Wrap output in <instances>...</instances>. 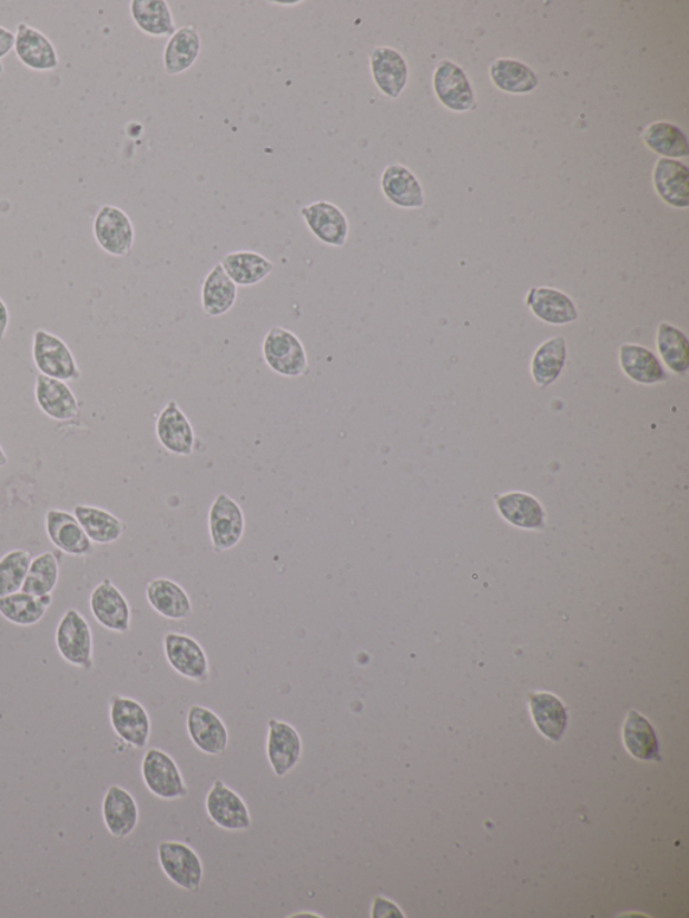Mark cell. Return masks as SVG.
<instances>
[{
    "label": "cell",
    "instance_id": "cell-41",
    "mask_svg": "<svg viewBox=\"0 0 689 918\" xmlns=\"http://www.w3.org/2000/svg\"><path fill=\"white\" fill-rule=\"evenodd\" d=\"M30 563L26 550H12L0 560V596L21 592Z\"/></svg>",
    "mask_w": 689,
    "mask_h": 918
},
{
    "label": "cell",
    "instance_id": "cell-1",
    "mask_svg": "<svg viewBox=\"0 0 689 918\" xmlns=\"http://www.w3.org/2000/svg\"><path fill=\"white\" fill-rule=\"evenodd\" d=\"M262 352L264 362L276 375L296 378L308 371L304 343L286 327L273 326L264 336Z\"/></svg>",
    "mask_w": 689,
    "mask_h": 918
},
{
    "label": "cell",
    "instance_id": "cell-2",
    "mask_svg": "<svg viewBox=\"0 0 689 918\" xmlns=\"http://www.w3.org/2000/svg\"><path fill=\"white\" fill-rule=\"evenodd\" d=\"M56 646L68 664L91 670L93 667L92 629L86 618L76 609H69L58 622Z\"/></svg>",
    "mask_w": 689,
    "mask_h": 918
},
{
    "label": "cell",
    "instance_id": "cell-43",
    "mask_svg": "<svg viewBox=\"0 0 689 918\" xmlns=\"http://www.w3.org/2000/svg\"><path fill=\"white\" fill-rule=\"evenodd\" d=\"M14 45L16 33H12V31L4 28V26H0V62L14 50Z\"/></svg>",
    "mask_w": 689,
    "mask_h": 918
},
{
    "label": "cell",
    "instance_id": "cell-42",
    "mask_svg": "<svg viewBox=\"0 0 689 918\" xmlns=\"http://www.w3.org/2000/svg\"><path fill=\"white\" fill-rule=\"evenodd\" d=\"M373 918L378 917H402L401 910L383 897L375 898L373 901L372 914Z\"/></svg>",
    "mask_w": 689,
    "mask_h": 918
},
{
    "label": "cell",
    "instance_id": "cell-4",
    "mask_svg": "<svg viewBox=\"0 0 689 918\" xmlns=\"http://www.w3.org/2000/svg\"><path fill=\"white\" fill-rule=\"evenodd\" d=\"M140 772L148 791L160 800H179L189 793L177 762L164 750L148 749Z\"/></svg>",
    "mask_w": 689,
    "mask_h": 918
},
{
    "label": "cell",
    "instance_id": "cell-15",
    "mask_svg": "<svg viewBox=\"0 0 689 918\" xmlns=\"http://www.w3.org/2000/svg\"><path fill=\"white\" fill-rule=\"evenodd\" d=\"M186 728L193 743L209 756H220L228 748L229 733L223 719L204 705H191Z\"/></svg>",
    "mask_w": 689,
    "mask_h": 918
},
{
    "label": "cell",
    "instance_id": "cell-20",
    "mask_svg": "<svg viewBox=\"0 0 689 918\" xmlns=\"http://www.w3.org/2000/svg\"><path fill=\"white\" fill-rule=\"evenodd\" d=\"M371 72L376 87L390 99H397L407 86L409 67L397 50L388 47L373 49Z\"/></svg>",
    "mask_w": 689,
    "mask_h": 918
},
{
    "label": "cell",
    "instance_id": "cell-29",
    "mask_svg": "<svg viewBox=\"0 0 689 918\" xmlns=\"http://www.w3.org/2000/svg\"><path fill=\"white\" fill-rule=\"evenodd\" d=\"M201 53V37L193 26H184L166 43L164 66L166 73L178 76L189 70Z\"/></svg>",
    "mask_w": 689,
    "mask_h": 918
},
{
    "label": "cell",
    "instance_id": "cell-22",
    "mask_svg": "<svg viewBox=\"0 0 689 918\" xmlns=\"http://www.w3.org/2000/svg\"><path fill=\"white\" fill-rule=\"evenodd\" d=\"M146 596L150 606L167 620L181 621L191 618L189 594L169 578H157L148 582Z\"/></svg>",
    "mask_w": 689,
    "mask_h": 918
},
{
    "label": "cell",
    "instance_id": "cell-36",
    "mask_svg": "<svg viewBox=\"0 0 689 918\" xmlns=\"http://www.w3.org/2000/svg\"><path fill=\"white\" fill-rule=\"evenodd\" d=\"M531 709L539 730L550 740L559 741L567 724V712L563 703L551 693H533L531 695Z\"/></svg>",
    "mask_w": 689,
    "mask_h": 918
},
{
    "label": "cell",
    "instance_id": "cell-27",
    "mask_svg": "<svg viewBox=\"0 0 689 918\" xmlns=\"http://www.w3.org/2000/svg\"><path fill=\"white\" fill-rule=\"evenodd\" d=\"M382 189L388 201L398 208H421L423 190L416 177L403 165H390L382 176Z\"/></svg>",
    "mask_w": 689,
    "mask_h": 918
},
{
    "label": "cell",
    "instance_id": "cell-44",
    "mask_svg": "<svg viewBox=\"0 0 689 918\" xmlns=\"http://www.w3.org/2000/svg\"><path fill=\"white\" fill-rule=\"evenodd\" d=\"M10 310L6 302L0 298V342H3L10 326Z\"/></svg>",
    "mask_w": 689,
    "mask_h": 918
},
{
    "label": "cell",
    "instance_id": "cell-30",
    "mask_svg": "<svg viewBox=\"0 0 689 918\" xmlns=\"http://www.w3.org/2000/svg\"><path fill=\"white\" fill-rule=\"evenodd\" d=\"M73 515L79 520L82 530L92 543L111 544L118 542L125 534L126 524L114 513L99 509V506L76 505Z\"/></svg>",
    "mask_w": 689,
    "mask_h": 918
},
{
    "label": "cell",
    "instance_id": "cell-8",
    "mask_svg": "<svg viewBox=\"0 0 689 918\" xmlns=\"http://www.w3.org/2000/svg\"><path fill=\"white\" fill-rule=\"evenodd\" d=\"M164 648L166 660L179 675L199 684L208 682L209 660L195 639L181 633H167Z\"/></svg>",
    "mask_w": 689,
    "mask_h": 918
},
{
    "label": "cell",
    "instance_id": "cell-3",
    "mask_svg": "<svg viewBox=\"0 0 689 918\" xmlns=\"http://www.w3.org/2000/svg\"><path fill=\"white\" fill-rule=\"evenodd\" d=\"M33 362L40 374L61 382H79L81 371L73 352L56 334L38 329L31 348Z\"/></svg>",
    "mask_w": 689,
    "mask_h": 918
},
{
    "label": "cell",
    "instance_id": "cell-7",
    "mask_svg": "<svg viewBox=\"0 0 689 918\" xmlns=\"http://www.w3.org/2000/svg\"><path fill=\"white\" fill-rule=\"evenodd\" d=\"M158 860L165 876L190 894H196L203 884L201 858L190 846L181 842H163L158 846Z\"/></svg>",
    "mask_w": 689,
    "mask_h": 918
},
{
    "label": "cell",
    "instance_id": "cell-23",
    "mask_svg": "<svg viewBox=\"0 0 689 918\" xmlns=\"http://www.w3.org/2000/svg\"><path fill=\"white\" fill-rule=\"evenodd\" d=\"M525 304L534 317L545 324L565 325L575 323L579 317L577 306L571 298L555 288L533 287L526 295Z\"/></svg>",
    "mask_w": 689,
    "mask_h": 918
},
{
    "label": "cell",
    "instance_id": "cell-35",
    "mask_svg": "<svg viewBox=\"0 0 689 918\" xmlns=\"http://www.w3.org/2000/svg\"><path fill=\"white\" fill-rule=\"evenodd\" d=\"M657 349L662 362L676 375H685L689 369V342L686 333L672 324L661 323L657 330Z\"/></svg>",
    "mask_w": 689,
    "mask_h": 918
},
{
    "label": "cell",
    "instance_id": "cell-37",
    "mask_svg": "<svg viewBox=\"0 0 689 918\" xmlns=\"http://www.w3.org/2000/svg\"><path fill=\"white\" fill-rule=\"evenodd\" d=\"M495 87L508 93H528L539 86L538 76L531 68L516 60H495L491 67Z\"/></svg>",
    "mask_w": 689,
    "mask_h": 918
},
{
    "label": "cell",
    "instance_id": "cell-40",
    "mask_svg": "<svg viewBox=\"0 0 689 918\" xmlns=\"http://www.w3.org/2000/svg\"><path fill=\"white\" fill-rule=\"evenodd\" d=\"M58 576H60V567H58L56 555L53 552H43L31 560L22 592L35 596L51 594L57 586Z\"/></svg>",
    "mask_w": 689,
    "mask_h": 918
},
{
    "label": "cell",
    "instance_id": "cell-6",
    "mask_svg": "<svg viewBox=\"0 0 689 918\" xmlns=\"http://www.w3.org/2000/svg\"><path fill=\"white\" fill-rule=\"evenodd\" d=\"M93 236L106 254L125 258L134 247V224L124 209L115 205H102L95 216Z\"/></svg>",
    "mask_w": 689,
    "mask_h": 918
},
{
    "label": "cell",
    "instance_id": "cell-38",
    "mask_svg": "<svg viewBox=\"0 0 689 918\" xmlns=\"http://www.w3.org/2000/svg\"><path fill=\"white\" fill-rule=\"evenodd\" d=\"M624 743L637 759L660 760L659 742L654 730L646 718L637 711H630L623 728Z\"/></svg>",
    "mask_w": 689,
    "mask_h": 918
},
{
    "label": "cell",
    "instance_id": "cell-33",
    "mask_svg": "<svg viewBox=\"0 0 689 918\" xmlns=\"http://www.w3.org/2000/svg\"><path fill=\"white\" fill-rule=\"evenodd\" d=\"M502 517L520 529L539 530L544 526V510L539 501L523 492L495 497Z\"/></svg>",
    "mask_w": 689,
    "mask_h": 918
},
{
    "label": "cell",
    "instance_id": "cell-28",
    "mask_svg": "<svg viewBox=\"0 0 689 918\" xmlns=\"http://www.w3.org/2000/svg\"><path fill=\"white\" fill-rule=\"evenodd\" d=\"M237 300V286L224 272L220 263L205 276L201 287L203 310L208 317H222Z\"/></svg>",
    "mask_w": 689,
    "mask_h": 918
},
{
    "label": "cell",
    "instance_id": "cell-13",
    "mask_svg": "<svg viewBox=\"0 0 689 918\" xmlns=\"http://www.w3.org/2000/svg\"><path fill=\"white\" fill-rule=\"evenodd\" d=\"M306 226L325 246L344 247L350 237L351 226L346 215L337 205L317 201L301 209Z\"/></svg>",
    "mask_w": 689,
    "mask_h": 918
},
{
    "label": "cell",
    "instance_id": "cell-10",
    "mask_svg": "<svg viewBox=\"0 0 689 918\" xmlns=\"http://www.w3.org/2000/svg\"><path fill=\"white\" fill-rule=\"evenodd\" d=\"M205 807L209 819L223 830L246 831L253 826L246 801L222 780L214 782L206 796Z\"/></svg>",
    "mask_w": 689,
    "mask_h": 918
},
{
    "label": "cell",
    "instance_id": "cell-34",
    "mask_svg": "<svg viewBox=\"0 0 689 918\" xmlns=\"http://www.w3.org/2000/svg\"><path fill=\"white\" fill-rule=\"evenodd\" d=\"M567 358V344L563 336L547 339L539 346L532 357L531 374L539 387H549L562 375Z\"/></svg>",
    "mask_w": 689,
    "mask_h": 918
},
{
    "label": "cell",
    "instance_id": "cell-16",
    "mask_svg": "<svg viewBox=\"0 0 689 918\" xmlns=\"http://www.w3.org/2000/svg\"><path fill=\"white\" fill-rule=\"evenodd\" d=\"M156 432L167 452L189 457L195 452L196 435L188 416L176 401L166 404L157 419Z\"/></svg>",
    "mask_w": 689,
    "mask_h": 918
},
{
    "label": "cell",
    "instance_id": "cell-17",
    "mask_svg": "<svg viewBox=\"0 0 689 918\" xmlns=\"http://www.w3.org/2000/svg\"><path fill=\"white\" fill-rule=\"evenodd\" d=\"M102 820L116 839L130 837L139 823V807L127 789L111 786L102 799Z\"/></svg>",
    "mask_w": 689,
    "mask_h": 918
},
{
    "label": "cell",
    "instance_id": "cell-32",
    "mask_svg": "<svg viewBox=\"0 0 689 918\" xmlns=\"http://www.w3.org/2000/svg\"><path fill=\"white\" fill-rule=\"evenodd\" d=\"M51 601H53L51 594L35 596L21 590V592L0 596V615L18 626L36 625L47 614Z\"/></svg>",
    "mask_w": 689,
    "mask_h": 918
},
{
    "label": "cell",
    "instance_id": "cell-26",
    "mask_svg": "<svg viewBox=\"0 0 689 918\" xmlns=\"http://www.w3.org/2000/svg\"><path fill=\"white\" fill-rule=\"evenodd\" d=\"M654 186L662 200L675 208H688L689 171L675 159L661 158L654 169Z\"/></svg>",
    "mask_w": 689,
    "mask_h": 918
},
{
    "label": "cell",
    "instance_id": "cell-46",
    "mask_svg": "<svg viewBox=\"0 0 689 918\" xmlns=\"http://www.w3.org/2000/svg\"><path fill=\"white\" fill-rule=\"evenodd\" d=\"M4 73V66L3 62H0V76Z\"/></svg>",
    "mask_w": 689,
    "mask_h": 918
},
{
    "label": "cell",
    "instance_id": "cell-19",
    "mask_svg": "<svg viewBox=\"0 0 689 918\" xmlns=\"http://www.w3.org/2000/svg\"><path fill=\"white\" fill-rule=\"evenodd\" d=\"M51 544L72 556H86L92 551V542L82 530L73 513L50 510L45 519Z\"/></svg>",
    "mask_w": 689,
    "mask_h": 918
},
{
    "label": "cell",
    "instance_id": "cell-14",
    "mask_svg": "<svg viewBox=\"0 0 689 918\" xmlns=\"http://www.w3.org/2000/svg\"><path fill=\"white\" fill-rule=\"evenodd\" d=\"M304 744L302 738L292 724L269 719L267 737V759L275 776L285 777L302 760Z\"/></svg>",
    "mask_w": 689,
    "mask_h": 918
},
{
    "label": "cell",
    "instance_id": "cell-18",
    "mask_svg": "<svg viewBox=\"0 0 689 918\" xmlns=\"http://www.w3.org/2000/svg\"><path fill=\"white\" fill-rule=\"evenodd\" d=\"M38 407L50 419L66 422L75 419L80 413L79 401L66 382L38 375L35 385Z\"/></svg>",
    "mask_w": 689,
    "mask_h": 918
},
{
    "label": "cell",
    "instance_id": "cell-9",
    "mask_svg": "<svg viewBox=\"0 0 689 918\" xmlns=\"http://www.w3.org/2000/svg\"><path fill=\"white\" fill-rule=\"evenodd\" d=\"M246 530L242 506L227 493L217 494L209 510V534L216 552L229 551L240 543Z\"/></svg>",
    "mask_w": 689,
    "mask_h": 918
},
{
    "label": "cell",
    "instance_id": "cell-5",
    "mask_svg": "<svg viewBox=\"0 0 689 918\" xmlns=\"http://www.w3.org/2000/svg\"><path fill=\"white\" fill-rule=\"evenodd\" d=\"M109 722H111L115 734L134 749H145L150 741V715L144 704L130 697L114 695L111 698Z\"/></svg>",
    "mask_w": 689,
    "mask_h": 918
},
{
    "label": "cell",
    "instance_id": "cell-39",
    "mask_svg": "<svg viewBox=\"0 0 689 918\" xmlns=\"http://www.w3.org/2000/svg\"><path fill=\"white\" fill-rule=\"evenodd\" d=\"M643 142L650 150L669 158H682L689 154L686 134L678 126L659 121L650 125L642 134Z\"/></svg>",
    "mask_w": 689,
    "mask_h": 918
},
{
    "label": "cell",
    "instance_id": "cell-21",
    "mask_svg": "<svg viewBox=\"0 0 689 918\" xmlns=\"http://www.w3.org/2000/svg\"><path fill=\"white\" fill-rule=\"evenodd\" d=\"M434 88L442 105L463 112L474 105V92L465 73L450 61H443L435 70Z\"/></svg>",
    "mask_w": 689,
    "mask_h": 918
},
{
    "label": "cell",
    "instance_id": "cell-31",
    "mask_svg": "<svg viewBox=\"0 0 689 918\" xmlns=\"http://www.w3.org/2000/svg\"><path fill=\"white\" fill-rule=\"evenodd\" d=\"M130 14L137 28L150 37H171L176 33L173 12L165 0H132Z\"/></svg>",
    "mask_w": 689,
    "mask_h": 918
},
{
    "label": "cell",
    "instance_id": "cell-45",
    "mask_svg": "<svg viewBox=\"0 0 689 918\" xmlns=\"http://www.w3.org/2000/svg\"><path fill=\"white\" fill-rule=\"evenodd\" d=\"M8 455H6L3 447L0 446V467H4L6 465H8Z\"/></svg>",
    "mask_w": 689,
    "mask_h": 918
},
{
    "label": "cell",
    "instance_id": "cell-24",
    "mask_svg": "<svg viewBox=\"0 0 689 918\" xmlns=\"http://www.w3.org/2000/svg\"><path fill=\"white\" fill-rule=\"evenodd\" d=\"M620 365L630 381L643 385L668 381L666 368L652 351L639 344H623L620 348Z\"/></svg>",
    "mask_w": 689,
    "mask_h": 918
},
{
    "label": "cell",
    "instance_id": "cell-12",
    "mask_svg": "<svg viewBox=\"0 0 689 918\" xmlns=\"http://www.w3.org/2000/svg\"><path fill=\"white\" fill-rule=\"evenodd\" d=\"M14 51L18 61L37 73H48L60 66V56L50 38L24 22L17 26Z\"/></svg>",
    "mask_w": 689,
    "mask_h": 918
},
{
    "label": "cell",
    "instance_id": "cell-25",
    "mask_svg": "<svg viewBox=\"0 0 689 918\" xmlns=\"http://www.w3.org/2000/svg\"><path fill=\"white\" fill-rule=\"evenodd\" d=\"M220 265L236 286L259 285L274 272V263L255 250H236L224 256Z\"/></svg>",
    "mask_w": 689,
    "mask_h": 918
},
{
    "label": "cell",
    "instance_id": "cell-11",
    "mask_svg": "<svg viewBox=\"0 0 689 918\" xmlns=\"http://www.w3.org/2000/svg\"><path fill=\"white\" fill-rule=\"evenodd\" d=\"M89 608L96 621L107 631L127 633L131 629V608L124 593L109 578L93 589Z\"/></svg>",
    "mask_w": 689,
    "mask_h": 918
}]
</instances>
